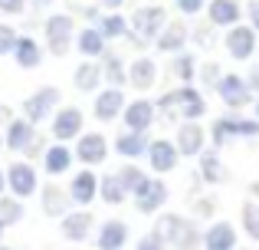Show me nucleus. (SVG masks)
<instances>
[{
	"instance_id": "f257e3e1",
	"label": "nucleus",
	"mask_w": 259,
	"mask_h": 250,
	"mask_svg": "<svg viewBox=\"0 0 259 250\" xmlns=\"http://www.w3.org/2000/svg\"><path fill=\"white\" fill-rule=\"evenodd\" d=\"M154 234H161V240L171 244L174 250H197L203 244V234L184 214H161L158 224H154Z\"/></svg>"
},
{
	"instance_id": "f03ea898",
	"label": "nucleus",
	"mask_w": 259,
	"mask_h": 250,
	"mask_svg": "<svg viewBox=\"0 0 259 250\" xmlns=\"http://www.w3.org/2000/svg\"><path fill=\"white\" fill-rule=\"evenodd\" d=\"M161 109H177V116H181L184 122H197V119L207 116V99H203L200 89H194L190 83H184L181 89L167 92V96L161 99Z\"/></svg>"
},
{
	"instance_id": "7ed1b4c3",
	"label": "nucleus",
	"mask_w": 259,
	"mask_h": 250,
	"mask_svg": "<svg viewBox=\"0 0 259 250\" xmlns=\"http://www.w3.org/2000/svg\"><path fill=\"white\" fill-rule=\"evenodd\" d=\"M167 23V13L161 4H145L138 7V10L132 13V20H128V30H135V37L141 40V43H151V40H158V33L164 30Z\"/></svg>"
},
{
	"instance_id": "20e7f679",
	"label": "nucleus",
	"mask_w": 259,
	"mask_h": 250,
	"mask_svg": "<svg viewBox=\"0 0 259 250\" xmlns=\"http://www.w3.org/2000/svg\"><path fill=\"white\" fill-rule=\"evenodd\" d=\"M46 30V46H50L53 56H66L72 46V30H76V20L69 17V13H53V17H46L43 23Z\"/></svg>"
},
{
	"instance_id": "39448f33",
	"label": "nucleus",
	"mask_w": 259,
	"mask_h": 250,
	"mask_svg": "<svg viewBox=\"0 0 259 250\" xmlns=\"http://www.w3.org/2000/svg\"><path fill=\"white\" fill-rule=\"evenodd\" d=\"M20 109H23V119H30L33 125H36V122H46V119L59 109V89H56V86H39L33 96L23 99V105H20Z\"/></svg>"
},
{
	"instance_id": "423d86ee",
	"label": "nucleus",
	"mask_w": 259,
	"mask_h": 250,
	"mask_svg": "<svg viewBox=\"0 0 259 250\" xmlns=\"http://www.w3.org/2000/svg\"><path fill=\"white\" fill-rule=\"evenodd\" d=\"M217 96L223 99L227 109H246V105L253 102V89H249V83L243 76H236V73L220 76V83H217Z\"/></svg>"
},
{
	"instance_id": "0eeeda50",
	"label": "nucleus",
	"mask_w": 259,
	"mask_h": 250,
	"mask_svg": "<svg viewBox=\"0 0 259 250\" xmlns=\"http://www.w3.org/2000/svg\"><path fill=\"white\" fill-rule=\"evenodd\" d=\"M82 122H85V116H82V109L79 105H66V109H56L53 112V138L56 141H69V138H79L82 135Z\"/></svg>"
},
{
	"instance_id": "6e6552de",
	"label": "nucleus",
	"mask_w": 259,
	"mask_h": 250,
	"mask_svg": "<svg viewBox=\"0 0 259 250\" xmlns=\"http://www.w3.org/2000/svg\"><path fill=\"white\" fill-rule=\"evenodd\" d=\"M132 198H135V207H138L141 214H154V211H161L164 201H167V185L161 178H145Z\"/></svg>"
},
{
	"instance_id": "1a4fd4ad",
	"label": "nucleus",
	"mask_w": 259,
	"mask_h": 250,
	"mask_svg": "<svg viewBox=\"0 0 259 250\" xmlns=\"http://www.w3.org/2000/svg\"><path fill=\"white\" fill-rule=\"evenodd\" d=\"M223 46H227V53L233 59H249L256 53V30H253V26H243V23L227 26Z\"/></svg>"
},
{
	"instance_id": "9d476101",
	"label": "nucleus",
	"mask_w": 259,
	"mask_h": 250,
	"mask_svg": "<svg viewBox=\"0 0 259 250\" xmlns=\"http://www.w3.org/2000/svg\"><path fill=\"white\" fill-rule=\"evenodd\" d=\"M76 155L82 165H102V161L108 158V141L102 132H82L76 138Z\"/></svg>"
},
{
	"instance_id": "9b49d317",
	"label": "nucleus",
	"mask_w": 259,
	"mask_h": 250,
	"mask_svg": "<svg viewBox=\"0 0 259 250\" xmlns=\"http://www.w3.org/2000/svg\"><path fill=\"white\" fill-rule=\"evenodd\" d=\"M7 188H10L17 198H30V194H36V188H39L36 168L26 165V161H13V165L7 168Z\"/></svg>"
},
{
	"instance_id": "f8f14e48",
	"label": "nucleus",
	"mask_w": 259,
	"mask_h": 250,
	"mask_svg": "<svg viewBox=\"0 0 259 250\" xmlns=\"http://www.w3.org/2000/svg\"><path fill=\"white\" fill-rule=\"evenodd\" d=\"M121 109H125V92H121L118 86L99 89V96H95V102H92V116L99 119V122H112V119H118Z\"/></svg>"
},
{
	"instance_id": "ddd939ff",
	"label": "nucleus",
	"mask_w": 259,
	"mask_h": 250,
	"mask_svg": "<svg viewBox=\"0 0 259 250\" xmlns=\"http://www.w3.org/2000/svg\"><path fill=\"white\" fill-rule=\"evenodd\" d=\"M145 158L151 161V171H158V174H167V171H174L177 168V145L174 141H167V138H154V141H148V152H145Z\"/></svg>"
},
{
	"instance_id": "4468645a",
	"label": "nucleus",
	"mask_w": 259,
	"mask_h": 250,
	"mask_svg": "<svg viewBox=\"0 0 259 250\" xmlns=\"http://www.w3.org/2000/svg\"><path fill=\"white\" fill-rule=\"evenodd\" d=\"M33 141H36V128H33L30 119H10L7 122V135H4V145L10 152H30Z\"/></svg>"
},
{
	"instance_id": "2eb2a0df",
	"label": "nucleus",
	"mask_w": 259,
	"mask_h": 250,
	"mask_svg": "<svg viewBox=\"0 0 259 250\" xmlns=\"http://www.w3.org/2000/svg\"><path fill=\"white\" fill-rule=\"evenodd\" d=\"M121 112H125V128H135V132H148V128L154 125L158 105L148 102V99H135V102H128Z\"/></svg>"
},
{
	"instance_id": "dca6fc26",
	"label": "nucleus",
	"mask_w": 259,
	"mask_h": 250,
	"mask_svg": "<svg viewBox=\"0 0 259 250\" xmlns=\"http://www.w3.org/2000/svg\"><path fill=\"white\" fill-rule=\"evenodd\" d=\"M69 198H72V204H92L95 198H99V178H95L92 171H79V174H72V181H69Z\"/></svg>"
},
{
	"instance_id": "f3484780",
	"label": "nucleus",
	"mask_w": 259,
	"mask_h": 250,
	"mask_svg": "<svg viewBox=\"0 0 259 250\" xmlns=\"http://www.w3.org/2000/svg\"><path fill=\"white\" fill-rule=\"evenodd\" d=\"M128 224L125 221H105L99 224V234H95V247L99 250H121L128 244Z\"/></svg>"
},
{
	"instance_id": "a211bd4d",
	"label": "nucleus",
	"mask_w": 259,
	"mask_h": 250,
	"mask_svg": "<svg viewBox=\"0 0 259 250\" xmlns=\"http://www.w3.org/2000/svg\"><path fill=\"white\" fill-rule=\"evenodd\" d=\"M203 141H207V135H203V125L197 122H184L177 128V155H187V158H194V155L203 152Z\"/></svg>"
},
{
	"instance_id": "6ab92c4d",
	"label": "nucleus",
	"mask_w": 259,
	"mask_h": 250,
	"mask_svg": "<svg viewBox=\"0 0 259 250\" xmlns=\"http://www.w3.org/2000/svg\"><path fill=\"white\" fill-rule=\"evenodd\" d=\"M203 247L207 250H236V231L230 221H217L203 231Z\"/></svg>"
},
{
	"instance_id": "aec40b11",
	"label": "nucleus",
	"mask_w": 259,
	"mask_h": 250,
	"mask_svg": "<svg viewBox=\"0 0 259 250\" xmlns=\"http://www.w3.org/2000/svg\"><path fill=\"white\" fill-rule=\"evenodd\" d=\"M154 79H158V66H154L151 56H138L132 59V66H128V86H135V89H151Z\"/></svg>"
},
{
	"instance_id": "412c9836",
	"label": "nucleus",
	"mask_w": 259,
	"mask_h": 250,
	"mask_svg": "<svg viewBox=\"0 0 259 250\" xmlns=\"http://www.w3.org/2000/svg\"><path fill=\"white\" fill-rule=\"evenodd\" d=\"M207 17L213 26H233V23H240L243 7H240V0H210Z\"/></svg>"
},
{
	"instance_id": "4be33fe9",
	"label": "nucleus",
	"mask_w": 259,
	"mask_h": 250,
	"mask_svg": "<svg viewBox=\"0 0 259 250\" xmlns=\"http://www.w3.org/2000/svg\"><path fill=\"white\" fill-rule=\"evenodd\" d=\"M92 234V214L89 211H69L63 214V237L79 244V240H89Z\"/></svg>"
},
{
	"instance_id": "5701e85b",
	"label": "nucleus",
	"mask_w": 259,
	"mask_h": 250,
	"mask_svg": "<svg viewBox=\"0 0 259 250\" xmlns=\"http://www.w3.org/2000/svg\"><path fill=\"white\" fill-rule=\"evenodd\" d=\"M39 198H43V214L46 218H63V214H69V207H72L69 191L59 188V185H46Z\"/></svg>"
},
{
	"instance_id": "b1692460",
	"label": "nucleus",
	"mask_w": 259,
	"mask_h": 250,
	"mask_svg": "<svg viewBox=\"0 0 259 250\" xmlns=\"http://www.w3.org/2000/svg\"><path fill=\"white\" fill-rule=\"evenodd\" d=\"M115 152L121 155V158H145L148 152V135L145 132H135V128H125V132L115 138Z\"/></svg>"
},
{
	"instance_id": "393cba45",
	"label": "nucleus",
	"mask_w": 259,
	"mask_h": 250,
	"mask_svg": "<svg viewBox=\"0 0 259 250\" xmlns=\"http://www.w3.org/2000/svg\"><path fill=\"white\" fill-rule=\"evenodd\" d=\"M10 56L17 59L20 69H36V66L43 63V46H39L33 37H17V46H13Z\"/></svg>"
},
{
	"instance_id": "a878e982",
	"label": "nucleus",
	"mask_w": 259,
	"mask_h": 250,
	"mask_svg": "<svg viewBox=\"0 0 259 250\" xmlns=\"http://www.w3.org/2000/svg\"><path fill=\"white\" fill-rule=\"evenodd\" d=\"M105 43H108V40L102 37V30H99V26H82V30L76 33V50L82 53L85 59L102 56V53H105Z\"/></svg>"
},
{
	"instance_id": "bb28decb",
	"label": "nucleus",
	"mask_w": 259,
	"mask_h": 250,
	"mask_svg": "<svg viewBox=\"0 0 259 250\" xmlns=\"http://www.w3.org/2000/svg\"><path fill=\"white\" fill-rule=\"evenodd\" d=\"M187 40H190V30L184 23H164V30L158 33V40H154V43H158L161 53H181Z\"/></svg>"
},
{
	"instance_id": "cd10ccee",
	"label": "nucleus",
	"mask_w": 259,
	"mask_h": 250,
	"mask_svg": "<svg viewBox=\"0 0 259 250\" xmlns=\"http://www.w3.org/2000/svg\"><path fill=\"white\" fill-rule=\"evenodd\" d=\"M72 158H76V155H72V148H66L63 141H59V145H50L43 152V168H46V174H66L72 168Z\"/></svg>"
},
{
	"instance_id": "c85d7f7f",
	"label": "nucleus",
	"mask_w": 259,
	"mask_h": 250,
	"mask_svg": "<svg viewBox=\"0 0 259 250\" xmlns=\"http://www.w3.org/2000/svg\"><path fill=\"white\" fill-rule=\"evenodd\" d=\"M99 83H102V66L95 63V59H85V63L76 66L72 86H76L79 92H99Z\"/></svg>"
},
{
	"instance_id": "c756f323",
	"label": "nucleus",
	"mask_w": 259,
	"mask_h": 250,
	"mask_svg": "<svg viewBox=\"0 0 259 250\" xmlns=\"http://www.w3.org/2000/svg\"><path fill=\"white\" fill-rule=\"evenodd\" d=\"M99 66H102V79H105V83H112V86H125L128 83V69H125V63H121V56L118 53H102L99 56Z\"/></svg>"
},
{
	"instance_id": "7c9ffc66",
	"label": "nucleus",
	"mask_w": 259,
	"mask_h": 250,
	"mask_svg": "<svg viewBox=\"0 0 259 250\" xmlns=\"http://www.w3.org/2000/svg\"><path fill=\"white\" fill-rule=\"evenodd\" d=\"M197 158H200V178L207 181V185H223V181H227V165L220 161L217 152H200Z\"/></svg>"
},
{
	"instance_id": "2f4dec72",
	"label": "nucleus",
	"mask_w": 259,
	"mask_h": 250,
	"mask_svg": "<svg viewBox=\"0 0 259 250\" xmlns=\"http://www.w3.org/2000/svg\"><path fill=\"white\" fill-rule=\"evenodd\" d=\"M99 198L105 201V204H125V198H128V191L121 188V181H118V174H105V178H99Z\"/></svg>"
},
{
	"instance_id": "473e14b6",
	"label": "nucleus",
	"mask_w": 259,
	"mask_h": 250,
	"mask_svg": "<svg viewBox=\"0 0 259 250\" xmlns=\"http://www.w3.org/2000/svg\"><path fill=\"white\" fill-rule=\"evenodd\" d=\"M99 30L105 40H118V37H128V20L121 17V13H105V17H99Z\"/></svg>"
},
{
	"instance_id": "72a5a7b5",
	"label": "nucleus",
	"mask_w": 259,
	"mask_h": 250,
	"mask_svg": "<svg viewBox=\"0 0 259 250\" xmlns=\"http://www.w3.org/2000/svg\"><path fill=\"white\" fill-rule=\"evenodd\" d=\"M171 69H174V76L181 79V83H194L197 79V56L194 53H174V63H171Z\"/></svg>"
},
{
	"instance_id": "f704fd0d",
	"label": "nucleus",
	"mask_w": 259,
	"mask_h": 250,
	"mask_svg": "<svg viewBox=\"0 0 259 250\" xmlns=\"http://www.w3.org/2000/svg\"><path fill=\"white\" fill-rule=\"evenodd\" d=\"M115 174H118L121 188H125L128 194H135V191H138V188H141V181L148 178V174L141 171V168L135 165V161H125V165H121V168H118V171H115Z\"/></svg>"
},
{
	"instance_id": "c9c22d12",
	"label": "nucleus",
	"mask_w": 259,
	"mask_h": 250,
	"mask_svg": "<svg viewBox=\"0 0 259 250\" xmlns=\"http://www.w3.org/2000/svg\"><path fill=\"white\" fill-rule=\"evenodd\" d=\"M0 221H4L7 227L20 224V221H23V198H17V194H13V198H4V194H0Z\"/></svg>"
},
{
	"instance_id": "e433bc0d",
	"label": "nucleus",
	"mask_w": 259,
	"mask_h": 250,
	"mask_svg": "<svg viewBox=\"0 0 259 250\" xmlns=\"http://www.w3.org/2000/svg\"><path fill=\"white\" fill-rule=\"evenodd\" d=\"M210 138H213V145H217V148H223L227 141H233V138H236V132H233V119H230V116L217 119L213 128H210Z\"/></svg>"
},
{
	"instance_id": "4c0bfd02",
	"label": "nucleus",
	"mask_w": 259,
	"mask_h": 250,
	"mask_svg": "<svg viewBox=\"0 0 259 250\" xmlns=\"http://www.w3.org/2000/svg\"><path fill=\"white\" fill-rule=\"evenodd\" d=\"M243 231H246V237L259 240V204L256 201H246V204H243Z\"/></svg>"
},
{
	"instance_id": "58836bf2",
	"label": "nucleus",
	"mask_w": 259,
	"mask_h": 250,
	"mask_svg": "<svg viewBox=\"0 0 259 250\" xmlns=\"http://www.w3.org/2000/svg\"><path fill=\"white\" fill-rule=\"evenodd\" d=\"M220 76H223L220 63H203V66H197V79L203 83V89H217Z\"/></svg>"
},
{
	"instance_id": "ea45409f",
	"label": "nucleus",
	"mask_w": 259,
	"mask_h": 250,
	"mask_svg": "<svg viewBox=\"0 0 259 250\" xmlns=\"http://www.w3.org/2000/svg\"><path fill=\"white\" fill-rule=\"evenodd\" d=\"M230 119H233L236 138H256L259 135V119H240V116H230Z\"/></svg>"
},
{
	"instance_id": "a19ab883",
	"label": "nucleus",
	"mask_w": 259,
	"mask_h": 250,
	"mask_svg": "<svg viewBox=\"0 0 259 250\" xmlns=\"http://www.w3.org/2000/svg\"><path fill=\"white\" fill-rule=\"evenodd\" d=\"M13 46H17V30L7 23H0V56H10Z\"/></svg>"
},
{
	"instance_id": "79ce46f5",
	"label": "nucleus",
	"mask_w": 259,
	"mask_h": 250,
	"mask_svg": "<svg viewBox=\"0 0 259 250\" xmlns=\"http://www.w3.org/2000/svg\"><path fill=\"white\" fill-rule=\"evenodd\" d=\"M194 43H200V46H213V23H207V26H197L194 33Z\"/></svg>"
},
{
	"instance_id": "37998d69",
	"label": "nucleus",
	"mask_w": 259,
	"mask_h": 250,
	"mask_svg": "<svg viewBox=\"0 0 259 250\" xmlns=\"http://www.w3.org/2000/svg\"><path fill=\"white\" fill-rule=\"evenodd\" d=\"M167 244H164V240H161V234H145V237H141L138 240V250H164Z\"/></svg>"
},
{
	"instance_id": "c03bdc74",
	"label": "nucleus",
	"mask_w": 259,
	"mask_h": 250,
	"mask_svg": "<svg viewBox=\"0 0 259 250\" xmlns=\"http://www.w3.org/2000/svg\"><path fill=\"white\" fill-rule=\"evenodd\" d=\"M203 4H207V0H174V7H177L181 13H200Z\"/></svg>"
},
{
	"instance_id": "a18cd8bd",
	"label": "nucleus",
	"mask_w": 259,
	"mask_h": 250,
	"mask_svg": "<svg viewBox=\"0 0 259 250\" xmlns=\"http://www.w3.org/2000/svg\"><path fill=\"white\" fill-rule=\"evenodd\" d=\"M0 10L10 13V17H17V13L26 10V0H0Z\"/></svg>"
},
{
	"instance_id": "49530a36",
	"label": "nucleus",
	"mask_w": 259,
	"mask_h": 250,
	"mask_svg": "<svg viewBox=\"0 0 259 250\" xmlns=\"http://www.w3.org/2000/svg\"><path fill=\"white\" fill-rule=\"evenodd\" d=\"M194 214H197V218H213V201H210V198L197 201V204H194Z\"/></svg>"
},
{
	"instance_id": "de8ad7c7",
	"label": "nucleus",
	"mask_w": 259,
	"mask_h": 250,
	"mask_svg": "<svg viewBox=\"0 0 259 250\" xmlns=\"http://www.w3.org/2000/svg\"><path fill=\"white\" fill-rule=\"evenodd\" d=\"M246 83H249V89H253V92H259V63L246 73Z\"/></svg>"
},
{
	"instance_id": "09e8293b",
	"label": "nucleus",
	"mask_w": 259,
	"mask_h": 250,
	"mask_svg": "<svg viewBox=\"0 0 259 250\" xmlns=\"http://www.w3.org/2000/svg\"><path fill=\"white\" fill-rule=\"evenodd\" d=\"M249 20H253V30L259 33V0H253V4H249Z\"/></svg>"
},
{
	"instance_id": "8fccbe9b",
	"label": "nucleus",
	"mask_w": 259,
	"mask_h": 250,
	"mask_svg": "<svg viewBox=\"0 0 259 250\" xmlns=\"http://www.w3.org/2000/svg\"><path fill=\"white\" fill-rule=\"evenodd\" d=\"M10 119H13V116H10V109H7V105L0 102V122H10Z\"/></svg>"
},
{
	"instance_id": "3c124183",
	"label": "nucleus",
	"mask_w": 259,
	"mask_h": 250,
	"mask_svg": "<svg viewBox=\"0 0 259 250\" xmlns=\"http://www.w3.org/2000/svg\"><path fill=\"white\" fill-rule=\"evenodd\" d=\"M102 4H105V7H108V10H118V7H121V4H125V0H102Z\"/></svg>"
},
{
	"instance_id": "603ef678",
	"label": "nucleus",
	"mask_w": 259,
	"mask_h": 250,
	"mask_svg": "<svg viewBox=\"0 0 259 250\" xmlns=\"http://www.w3.org/2000/svg\"><path fill=\"white\" fill-rule=\"evenodd\" d=\"M4 191H7V171L0 168V194H4Z\"/></svg>"
},
{
	"instance_id": "864d4df0",
	"label": "nucleus",
	"mask_w": 259,
	"mask_h": 250,
	"mask_svg": "<svg viewBox=\"0 0 259 250\" xmlns=\"http://www.w3.org/2000/svg\"><path fill=\"white\" fill-rule=\"evenodd\" d=\"M33 4H36V7H50L53 0H33Z\"/></svg>"
},
{
	"instance_id": "5fc2aeb1",
	"label": "nucleus",
	"mask_w": 259,
	"mask_h": 250,
	"mask_svg": "<svg viewBox=\"0 0 259 250\" xmlns=\"http://www.w3.org/2000/svg\"><path fill=\"white\" fill-rule=\"evenodd\" d=\"M249 191H253V198H259V181H256V185H253V188H249Z\"/></svg>"
},
{
	"instance_id": "6e6d98bb",
	"label": "nucleus",
	"mask_w": 259,
	"mask_h": 250,
	"mask_svg": "<svg viewBox=\"0 0 259 250\" xmlns=\"http://www.w3.org/2000/svg\"><path fill=\"white\" fill-rule=\"evenodd\" d=\"M4 227H7V224H4V221H0V237H4Z\"/></svg>"
},
{
	"instance_id": "4d7b16f0",
	"label": "nucleus",
	"mask_w": 259,
	"mask_h": 250,
	"mask_svg": "<svg viewBox=\"0 0 259 250\" xmlns=\"http://www.w3.org/2000/svg\"><path fill=\"white\" fill-rule=\"evenodd\" d=\"M256 119H259V102H256Z\"/></svg>"
},
{
	"instance_id": "13d9d810",
	"label": "nucleus",
	"mask_w": 259,
	"mask_h": 250,
	"mask_svg": "<svg viewBox=\"0 0 259 250\" xmlns=\"http://www.w3.org/2000/svg\"><path fill=\"white\" fill-rule=\"evenodd\" d=\"M0 148H4V135H0Z\"/></svg>"
},
{
	"instance_id": "bf43d9fd",
	"label": "nucleus",
	"mask_w": 259,
	"mask_h": 250,
	"mask_svg": "<svg viewBox=\"0 0 259 250\" xmlns=\"http://www.w3.org/2000/svg\"><path fill=\"white\" fill-rule=\"evenodd\" d=\"M0 250H10V247H4V244H0Z\"/></svg>"
}]
</instances>
